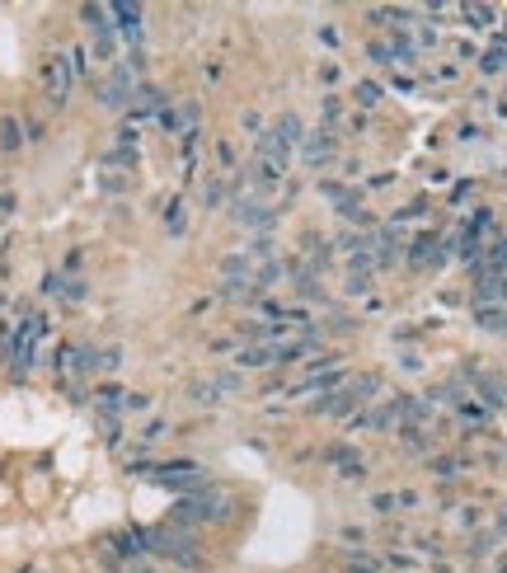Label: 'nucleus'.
Here are the masks:
<instances>
[{"label": "nucleus", "instance_id": "f257e3e1", "mask_svg": "<svg viewBox=\"0 0 507 573\" xmlns=\"http://www.w3.org/2000/svg\"><path fill=\"white\" fill-rule=\"evenodd\" d=\"M146 555H160L179 569H207V555L198 550V536L179 522H160V527H146Z\"/></svg>", "mask_w": 507, "mask_h": 573}, {"label": "nucleus", "instance_id": "f03ea898", "mask_svg": "<svg viewBox=\"0 0 507 573\" xmlns=\"http://www.w3.org/2000/svg\"><path fill=\"white\" fill-rule=\"evenodd\" d=\"M226 517H231V489H221V484H202L198 494H184L174 503V522H179V527L226 522Z\"/></svg>", "mask_w": 507, "mask_h": 573}, {"label": "nucleus", "instance_id": "7ed1b4c3", "mask_svg": "<svg viewBox=\"0 0 507 573\" xmlns=\"http://www.w3.org/2000/svg\"><path fill=\"white\" fill-rule=\"evenodd\" d=\"M137 480H151V484H160V489H174L179 498H184V494H198L202 484H212V480H207V465H198V461L137 465Z\"/></svg>", "mask_w": 507, "mask_h": 573}, {"label": "nucleus", "instance_id": "20e7f679", "mask_svg": "<svg viewBox=\"0 0 507 573\" xmlns=\"http://www.w3.org/2000/svg\"><path fill=\"white\" fill-rule=\"evenodd\" d=\"M43 334H47V315H38V310H33V315H24V320H19V329L10 334V348H5V353H10V376H15V381H24V376L33 372Z\"/></svg>", "mask_w": 507, "mask_h": 573}, {"label": "nucleus", "instance_id": "39448f33", "mask_svg": "<svg viewBox=\"0 0 507 573\" xmlns=\"http://www.w3.org/2000/svg\"><path fill=\"white\" fill-rule=\"evenodd\" d=\"M38 80H43L47 104H57V109H62L66 99H71V90H76V71H71V57H66V52H47L43 66H38Z\"/></svg>", "mask_w": 507, "mask_h": 573}, {"label": "nucleus", "instance_id": "423d86ee", "mask_svg": "<svg viewBox=\"0 0 507 573\" xmlns=\"http://www.w3.org/2000/svg\"><path fill=\"white\" fill-rule=\"evenodd\" d=\"M132 90H137V76H132V66H108V76L99 80V104L104 109H127L132 104Z\"/></svg>", "mask_w": 507, "mask_h": 573}, {"label": "nucleus", "instance_id": "0eeeda50", "mask_svg": "<svg viewBox=\"0 0 507 573\" xmlns=\"http://www.w3.org/2000/svg\"><path fill=\"white\" fill-rule=\"evenodd\" d=\"M99 357L94 348H80V343H62V353H57V372L62 376H80V372H94L99 367Z\"/></svg>", "mask_w": 507, "mask_h": 573}, {"label": "nucleus", "instance_id": "6e6552de", "mask_svg": "<svg viewBox=\"0 0 507 573\" xmlns=\"http://www.w3.org/2000/svg\"><path fill=\"white\" fill-rule=\"evenodd\" d=\"M94 395H99V414H108V419H113L118 409H127V390L113 386V381H104V386L94 390Z\"/></svg>", "mask_w": 507, "mask_h": 573}, {"label": "nucleus", "instance_id": "1a4fd4ad", "mask_svg": "<svg viewBox=\"0 0 507 573\" xmlns=\"http://www.w3.org/2000/svg\"><path fill=\"white\" fill-rule=\"evenodd\" d=\"M19 146H24V123L19 118H0V151L19 155Z\"/></svg>", "mask_w": 507, "mask_h": 573}, {"label": "nucleus", "instance_id": "9d476101", "mask_svg": "<svg viewBox=\"0 0 507 573\" xmlns=\"http://www.w3.org/2000/svg\"><path fill=\"white\" fill-rule=\"evenodd\" d=\"M249 184H254V188H273L277 184V160H254V165H249Z\"/></svg>", "mask_w": 507, "mask_h": 573}, {"label": "nucleus", "instance_id": "9b49d317", "mask_svg": "<svg viewBox=\"0 0 507 573\" xmlns=\"http://www.w3.org/2000/svg\"><path fill=\"white\" fill-rule=\"evenodd\" d=\"M235 217L245 221V226H268V221H273V212H268L263 202H240V212H235Z\"/></svg>", "mask_w": 507, "mask_h": 573}, {"label": "nucleus", "instance_id": "f8f14e48", "mask_svg": "<svg viewBox=\"0 0 507 573\" xmlns=\"http://www.w3.org/2000/svg\"><path fill=\"white\" fill-rule=\"evenodd\" d=\"M184 226H188V207H184V202H169L165 231H169V235H179V231H184Z\"/></svg>", "mask_w": 507, "mask_h": 573}, {"label": "nucleus", "instance_id": "ddd939ff", "mask_svg": "<svg viewBox=\"0 0 507 573\" xmlns=\"http://www.w3.org/2000/svg\"><path fill=\"white\" fill-rule=\"evenodd\" d=\"M202 202H207V207H221V202H226V184H221V179H207V188H202Z\"/></svg>", "mask_w": 507, "mask_h": 573}, {"label": "nucleus", "instance_id": "4468645a", "mask_svg": "<svg viewBox=\"0 0 507 573\" xmlns=\"http://www.w3.org/2000/svg\"><path fill=\"white\" fill-rule=\"evenodd\" d=\"M99 367H104V372H118V367H123V348H108V353L99 357Z\"/></svg>", "mask_w": 507, "mask_h": 573}, {"label": "nucleus", "instance_id": "2eb2a0df", "mask_svg": "<svg viewBox=\"0 0 507 573\" xmlns=\"http://www.w3.org/2000/svg\"><path fill=\"white\" fill-rule=\"evenodd\" d=\"M165 433H169V423H165V419H155V423H146V428H141V437H146V442H160Z\"/></svg>", "mask_w": 507, "mask_h": 573}, {"label": "nucleus", "instance_id": "dca6fc26", "mask_svg": "<svg viewBox=\"0 0 507 573\" xmlns=\"http://www.w3.org/2000/svg\"><path fill=\"white\" fill-rule=\"evenodd\" d=\"M10 212H15V193H10V188H0V221L10 217Z\"/></svg>", "mask_w": 507, "mask_h": 573}, {"label": "nucleus", "instance_id": "f3484780", "mask_svg": "<svg viewBox=\"0 0 507 573\" xmlns=\"http://www.w3.org/2000/svg\"><path fill=\"white\" fill-rule=\"evenodd\" d=\"M127 409H151V395H132L127 390Z\"/></svg>", "mask_w": 507, "mask_h": 573}]
</instances>
